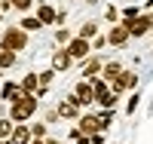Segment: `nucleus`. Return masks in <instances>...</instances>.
Returning a JSON list of instances; mask_svg holds the SVG:
<instances>
[{
    "label": "nucleus",
    "instance_id": "obj_29",
    "mask_svg": "<svg viewBox=\"0 0 153 144\" xmlns=\"http://www.w3.org/2000/svg\"><path fill=\"white\" fill-rule=\"evenodd\" d=\"M68 138H71V141H76V138H83V132H80V129H76V126H74V129H71V132H68Z\"/></svg>",
    "mask_w": 153,
    "mask_h": 144
},
{
    "label": "nucleus",
    "instance_id": "obj_25",
    "mask_svg": "<svg viewBox=\"0 0 153 144\" xmlns=\"http://www.w3.org/2000/svg\"><path fill=\"white\" fill-rule=\"evenodd\" d=\"M141 16V6H123L120 9V19H138Z\"/></svg>",
    "mask_w": 153,
    "mask_h": 144
},
{
    "label": "nucleus",
    "instance_id": "obj_17",
    "mask_svg": "<svg viewBox=\"0 0 153 144\" xmlns=\"http://www.w3.org/2000/svg\"><path fill=\"white\" fill-rule=\"evenodd\" d=\"M16 64H19V55H16V52L0 49V74H3V71H12Z\"/></svg>",
    "mask_w": 153,
    "mask_h": 144
},
{
    "label": "nucleus",
    "instance_id": "obj_26",
    "mask_svg": "<svg viewBox=\"0 0 153 144\" xmlns=\"http://www.w3.org/2000/svg\"><path fill=\"white\" fill-rule=\"evenodd\" d=\"M104 22L117 25V22H120V9H117V6H107V9H104Z\"/></svg>",
    "mask_w": 153,
    "mask_h": 144
},
{
    "label": "nucleus",
    "instance_id": "obj_32",
    "mask_svg": "<svg viewBox=\"0 0 153 144\" xmlns=\"http://www.w3.org/2000/svg\"><path fill=\"white\" fill-rule=\"evenodd\" d=\"M147 6H150V9H153V0H147Z\"/></svg>",
    "mask_w": 153,
    "mask_h": 144
},
{
    "label": "nucleus",
    "instance_id": "obj_15",
    "mask_svg": "<svg viewBox=\"0 0 153 144\" xmlns=\"http://www.w3.org/2000/svg\"><path fill=\"white\" fill-rule=\"evenodd\" d=\"M123 71H126V64H123V61H104V68H101V80H107V83H110V80H117Z\"/></svg>",
    "mask_w": 153,
    "mask_h": 144
},
{
    "label": "nucleus",
    "instance_id": "obj_18",
    "mask_svg": "<svg viewBox=\"0 0 153 144\" xmlns=\"http://www.w3.org/2000/svg\"><path fill=\"white\" fill-rule=\"evenodd\" d=\"M113 120H117V110H101L98 113V132H107L113 126Z\"/></svg>",
    "mask_w": 153,
    "mask_h": 144
},
{
    "label": "nucleus",
    "instance_id": "obj_8",
    "mask_svg": "<svg viewBox=\"0 0 153 144\" xmlns=\"http://www.w3.org/2000/svg\"><path fill=\"white\" fill-rule=\"evenodd\" d=\"M55 110H58V120H74V123L80 120V113H83V110L76 107V104H74L68 95H65V98H61V101L55 104Z\"/></svg>",
    "mask_w": 153,
    "mask_h": 144
},
{
    "label": "nucleus",
    "instance_id": "obj_11",
    "mask_svg": "<svg viewBox=\"0 0 153 144\" xmlns=\"http://www.w3.org/2000/svg\"><path fill=\"white\" fill-rule=\"evenodd\" d=\"M25 92H22V86L16 83V80H3V86H0V101H19Z\"/></svg>",
    "mask_w": 153,
    "mask_h": 144
},
{
    "label": "nucleus",
    "instance_id": "obj_31",
    "mask_svg": "<svg viewBox=\"0 0 153 144\" xmlns=\"http://www.w3.org/2000/svg\"><path fill=\"white\" fill-rule=\"evenodd\" d=\"M74 144H89V138H86V135H83V138H76V141H74Z\"/></svg>",
    "mask_w": 153,
    "mask_h": 144
},
{
    "label": "nucleus",
    "instance_id": "obj_24",
    "mask_svg": "<svg viewBox=\"0 0 153 144\" xmlns=\"http://www.w3.org/2000/svg\"><path fill=\"white\" fill-rule=\"evenodd\" d=\"M6 3H9L12 9H19V12H28V9L34 6V0H6Z\"/></svg>",
    "mask_w": 153,
    "mask_h": 144
},
{
    "label": "nucleus",
    "instance_id": "obj_5",
    "mask_svg": "<svg viewBox=\"0 0 153 144\" xmlns=\"http://www.w3.org/2000/svg\"><path fill=\"white\" fill-rule=\"evenodd\" d=\"M65 49H68V55H71L74 61H86L89 55H92V40H83V37L74 34V40H71Z\"/></svg>",
    "mask_w": 153,
    "mask_h": 144
},
{
    "label": "nucleus",
    "instance_id": "obj_13",
    "mask_svg": "<svg viewBox=\"0 0 153 144\" xmlns=\"http://www.w3.org/2000/svg\"><path fill=\"white\" fill-rule=\"evenodd\" d=\"M55 16H58V9L52 6V3H37V19H40V25L46 28V25H55Z\"/></svg>",
    "mask_w": 153,
    "mask_h": 144
},
{
    "label": "nucleus",
    "instance_id": "obj_21",
    "mask_svg": "<svg viewBox=\"0 0 153 144\" xmlns=\"http://www.w3.org/2000/svg\"><path fill=\"white\" fill-rule=\"evenodd\" d=\"M28 126H31V135H34V138H49V135H46L49 126H46L43 120H34V123H28Z\"/></svg>",
    "mask_w": 153,
    "mask_h": 144
},
{
    "label": "nucleus",
    "instance_id": "obj_7",
    "mask_svg": "<svg viewBox=\"0 0 153 144\" xmlns=\"http://www.w3.org/2000/svg\"><path fill=\"white\" fill-rule=\"evenodd\" d=\"M71 68H74V58L68 55L65 46H58V49L52 52V71H55V74H68Z\"/></svg>",
    "mask_w": 153,
    "mask_h": 144
},
{
    "label": "nucleus",
    "instance_id": "obj_27",
    "mask_svg": "<svg viewBox=\"0 0 153 144\" xmlns=\"http://www.w3.org/2000/svg\"><path fill=\"white\" fill-rule=\"evenodd\" d=\"M104 46H107V34H98L92 40V49H104Z\"/></svg>",
    "mask_w": 153,
    "mask_h": 144
},
{
    "label": "nucleus",
    "instance_id": "obj_9",
    "mask_svg": "<svg viewBox=\"0 0 153 144\" xmlns=\"http://www.w3.org/2000/svg\"><path fill=\"white\" fill-rule=\"evenodd\" d=\"M101 68H104V61L95 58V55H89L80 64V77H83V80H95V77H101Z\"/></svg>",
    "mask_w": 153,
    "mask_h": 144
},
{
    "label": "nucleus",
    "instance_id": "obj_33",
    "mask_svg": "<svg viewBox=\"0 0 153 144\" xmlns=\"http://www.w3.org/2000/svg\"><path fill=\"white\" fill-rule=\"evenodd\" d=\"M0 22H3V12H0Z\"/></svg>",
    "mask_w": 153,
    "mask_h": 144
},
{
    "label": "nucleus",
    "instance_id": "obj_19",
    "mask_svg": "<svg viewBox=\"0 0 153 144\" xmlns=\"http://www.w3.org/2000/svg\"><path fill=\"white\" fill-rule=\"evenodd\" d=\"M19 28L31 34V31H40V28H43V25H40V19H37V16H25V19L19 22Z\"/></svg>",
    "mask_w": 153,
    "mask_h": 144
},
{
    "label": "nucleus",
    "instance_id": "obj_30",
    "mask_svg": "<svg viewBox=\"0 0 153 144\" xmlns=\"http://www.w3.org/2000/svg\"><path fill=\"white\" fill-rule=\"evenodd\" d=\"M6 9H12V6L6 3V0H0V12H6Z\"/></svg>",
    "mask_w": 153,
    "mask_h": 144
},
{
    "label": "nucleus",
    "instance_id": "obj_22",
    "mask_svg": "<svg viewBox=\"0 0 153 144\" xmlns=\"http://www.w3.org/2000/svg\"><path fill=\"white\" fill-rule=\"evenodd\" d=\"M71 40H74L71 28H55V43H58V46H68Z\"/></svg>",
    "mask_w": 153,
    "mask_h": 144
},
{
    "label": "nucleus",
    "instance_id": "obj_6",
    "mask_svg": "<svg viewBox=\"0 0 153 144\" xmlns=\"http://www.w3.org/2000/svg\"><path fill=\"white\" fill-rule=\"evenodd\" d=\"M129 31H126V25L123 22H117V25H110V31H107V46H113V49H126L129 46Z\"/></svg>",
    "mask_w": 153,
    "mask_h": 144
},
{
    "label": "nucleus",
    "instance_id": "obj_12",
    "mask_svg": "<svg viewBox=\"0 0 153 144\" xmlns=\"http://www.w3.org/2000/svg\"><path fill=\"white\" fill-rule=\"evenodd\" d=\"M19 86H22L25 95H37V89H40V74H37V71H28V74L19 80Z\"/></svg>",
    "mask_w": 153,
    "mask_h": 144
},
{
    "label": "nucleus",
    "instance_id": "obj_16",
    "mask_svg": "<svg viewBox=\"0 0 153 144\" xmlns=\"http://www.w3.org/2000/svg\"><path fill=\"white\" fill-rule=\"evenodd\" d=\"M76 37H83V40H95V37H98V22H95V19L83 22L80 31H76Z\"/></svg>",
    "mask_w": 153,
    "mask_h": 144
},
{
    "label": "nucleus",
    "instance_id": "obj_14",
    "mask_svg": "<svg viewBox=\"0 0 153 144\" xmlns=\"http://www.w3.org/2000/svg\"><path fill=\"white\" fill-rule=\"evenodd\" d=\"M34 135H31V126L28 123H19L16 129H12V135H9V144H31Z\"/></svg>",
    "mask_w": 153,
    "mask_h": 144
},
{
    "label": "nucleus",
    "instance_id": "obj_10",
    "mask_svg": "<svg viewBox=\"0 0 153 144\" xmlns=\"http://www.w3.org/2000/svg\"><path fill=\"white\" fill-rule=\"evenodd\" d=\"M76 129L86 135V138H92L98 132V113H80V120H76Z\"/></svg>",
    "mask_w": 153,
    "mask_h": 144
},
{
    "label": "nucleus",
    "instance_id": "obj_2",
    "mask_svg": "<svg viewBox=\"0 0 153 144\" xmlns=\"http://www.w3.org/2000/svg\"><path fill=\"white\" fill-rule=\"evenodd\" d=\"M31 46V37L28 31H22L19 25H9V28H3V34H0V49H9V52H25Z\"/></svg>",
    "mask_w": 153,
    "mask_h": 144
},
{
    "label": "nucleus",
    "instance_id": "obj_1",
    "mask_svg": "<svg viewBox=\"0 0 153 144\" xmlns=\"http://www.w3.org/2000/svg\"><path fill=\"white\" fill-rule=\"evenodd\" d=\"M37 107H40V98H37V95H22L19 101L9 104V113H6V116H9L16 126H19V123H31L34 113H37Z\"/></svg>",
    "mask_w": 153,
    "mask_h": 144
},
{
    "label": "nucleus",
    "instance_id": "obj_28",
    "mask_svg": "<svg viewBox=\"0 0 153 144\" xmlns=\"http://www.w3.org/2000/svg\"><path fill=\"white\" fill-rule=\"evenodd\" d=\"M89 144H104V132H95L92 138H89Z\"/></svg>",
    "mask_w": 153,
    "mask_h": 144
},
{
    "label": "nucleus",
    "instance_id": "obj_23",
    "mask_svg": "<svg viewBox=\"0 0 153 144\" xmlns=\"http://www.w3.org/2000/svg\"><path fill=\"white\" fill-rule=\"evenodd\" d=\"M138 104H141V95H138V92L129 95V101H126V116H132V113L138 110Z\"/></svg>",
    "mask_w": 153,
    "mask_h": 144
},
{
    "label": "nucleus",
    "instance_id": "obj_20",
    "mask_svg": "<svg viewBox=\"0 0 153 144\" xmlns=\"http://www.w3.org/2000/svg\"><path fill=\"white\" fill-rule=\"evenodd\" d=\"M12 129H16V123H12L9 116H0V141H9Z\"/></svg>",
    "mask_w": 153,
    "mask_h": 144
},
{
    "label": "nucleus",
    "instance_id": "obj_4",
    "mask_svg": "<svg viewBox=\"0 0 153 144\" xmlns=\"http://www.w3.org/2000/svg\"><path fill=\"white\" fill-rule=\"evenodd\" d=\"M129 89H138V74L126 68L117 80H110V92H117V95H126Z\"/></svg>",
    "mask_w": 153,
    "mask_h": 144
},
{
    "label": "nucleus",
    "instance_id": "obj_3",
    "mask_svg": "<svg viewBox=\"0 0 153 144\" xmlns=\"http://www.w3.org/2000/svg\"><path fill=\"white\" fill-rule=\"evenodd\" d=\"M68 98H71V101L76 104V107H80V110L92 107V104H95V92H92V83H89V80H80V83L74 86V92H71Z\"/></svg>",
    "mask_w": 153,
    "mask_h": 144
}]
</instances>
